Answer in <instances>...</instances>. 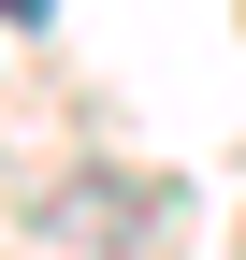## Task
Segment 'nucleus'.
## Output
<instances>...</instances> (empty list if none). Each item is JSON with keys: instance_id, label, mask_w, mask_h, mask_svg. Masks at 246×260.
<instances>
[{"instance_id": "f257e3e1", "label": "nucleus", "mask_w": 246, "mask_h": 260, "mask_svg": "<svg viewBox=\"0 0 246 260\" xmlns=\"http://www.w3.org/2000/svg\"><path fill=\"white\" fill-rule=\"evenodd\" d=\"M0 15H15V29H29V15H58V0H0Z\"/></svg>"}]
</instances>
